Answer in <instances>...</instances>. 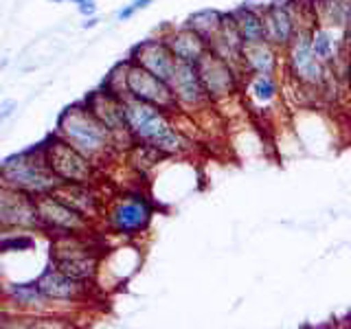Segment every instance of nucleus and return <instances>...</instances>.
Returning <instances> with one entry per match:
<instances>
[{
  "label": "nucleus",
  "mask_w": 351,
  "mask_h": 329,
  "mask_svg": "<svg viewBox=\"0 0 351 329\" xmlns=\"http://www.w3.org/2000/svg\"><path fill=\"white\" fill-rule=\"evenodd\" d=\"M121 103H123L128 130L132 132L134 141L147 143V145L162 151L165 156H173V154L184 151L186 141L173 127L165 110L145 101H138V99L130 95L121 97Z\"/></svg>",
  "instance_id": "obj_1"
},
{
  "label": "nucleus",
  "mask_w": 351,
  "mask_h": 329,
  "mask_svg": "<svg viewBox=\"0 0 351 329\" xmlns=\"http://www.w3.org/2000/svg\"><path fill=\"white\" fill-rule=\"evenodd\" d=\"M312 20L314 18H312L310 3H305L303 22L299 31L294 33L288 49L283 51V62H285V73H288L296 84L303 88H316V90H321L325 82L332 77L334 69H329V66H325L318 60L312 49Z\"/></svg>",
  "instance_id": "obj_2"
},
{
  "label": "nucleus",
  "mask_w": 351,
  "mask_h": 329,
  "mask_svg": "<svg viewBox=\"0 0 351 329\" xmlns=\"http://www.w3.org/2000/svg\"><path fill=\"white\" fill-rule=\"evenodd\" d=\"M58 127L62 132V138L69 141L88 160L104 156L106 151H110V145L114 141L110 130L90 112L88 106H73L64 110Z\"/></svg>",
  "instance_id": "obj_3"
},
{
  "label": "nucleus",
  "mask_w": 351,
  "mask_h": 329,
  "mask_svg": "<svg viewBox=\"0 0 351 329\" xmlns=\"http://www.w3.org/2000/svg\"><path fill=\"white\" fill-rule=\"evenodd\" d=\"M0 178L31 195L53 193L55 186H60V178L51 171L44 156L36 158V151L16 154V156L3 160V164H0Z\"/></svg>",
  "instance_id": "obj_4"
},
{
  "label": "nucleus",
  "mask_w": 351,
  "mask_h": 329,
  "mask_svg": "<svg viewBox=\"0 0 351 329\" xmlns=\"http://www.w3.org/2000/svg\"><path fill=\"white\" fill-rule=\"evenodd\" d=\"M42 156L58 175L60 182L88 184L93 180V164L82 151H77L66 138H49L42 147Z\"/></svg>",
  "instance_id": "obj_5"
},
{
  "label": "nucleus",
  "mask_w": 351,
  "mask_h": 329,
  "mask_svg": "<svg viewBox=\"0 0 351 329\" xmlns=\"http://www.w3.org/2000/svg\"><path fill=\"white\" fill-rule=\"evenodd\" d=\"M261 18L266 42L283 53L303 22V5L299 0H270L268 5H261Z\"/></svg>",
  "instance_id": "obj_6"
},
{
  "label": "nucleus",
  "mask_w": 351,
  "mask_h": 329,
  "mask_svg": "<svg viewBox=\"0 0 351 329\" xmlns=\"http://www.w3.org/2000/svg\"><path fill=\"white\" fill-rule=\"evenodd\" d=\"M125 93L138 99V101H145L165 110V112H171V110L180 108L173 97L169 82L160 80V77H156L132 60H128V69H125Z\"/></svg>",
  "instance_id": "obj_7"
},
{
  "label": "nucleus",
  "mask_w": 351,
  "mask_h": 329,
  "mask_svg": "<svg viewBox=\"0 0 351 329\" xmlns=\"http://www.w3.org/2000/svg\"><path fill=\"white\" fill-rule=\"evenodd\" d=\"M197 75H200L202 86L211 99V103L226 101V99L235 97L241 88V73L230 66L226 60L217 58L213 51H206L200 62L195 64Z\"/></svg>",
  "instance_id": "obj_8"
},
{
  "label": "nucleus",
  "mask_w": 351,
  "mask_h": 329,
  "mask_svg": "<svg viewBox=\"0 0 351 329\" xmlns=\"http://www.w3.org/2000/svg\"><path fill=\"white\" fill-rule=\"evenodd\" d=\"M154 208L141 195H128L110 211V226L121 235H138L152 222Z\"/></svg>",
  "instance_id": "obj_9"
},
{
  "label": "nucleus",
  "mask_w": 351,
  "mask_h": 329,
  "mask_svg": "<svg viewBox=\"0 0 351 329\" xmlns=\"http://www.w3.org/2000/svg\"><path fill=\"white\" fill-rule=\"evenodd\" d=\"M132 62H136L143 69H147L149 73H154L160 80L169 82L173 77L176 64L178 60L173 58L171 49L167 47V42L162 38H149L138 42L134 49H132Z\"/></svg>",
  "instance_id": "obj_10"
},
{
  "label": "nucleus",
  "mask_w": 351,
  "mask_h": 329,
  "mask_svg": "<svg viewBox=\"0 0 351 329\" xmlns=\"http://www.w3.org/2000/svg\"><path fill=\"white\" fill-rule=\"evenodd\" d=\"M169 86L173 90L176 101L182 108H204L206 103H211V99H208L202 86L200 75H197L195 64H186V62L176 64Z\"/></svg>",
  "instance_id": "obj_11"
},
{
  "label": "nucleus",
  "mask_w": 351,
  "mask_h": 329,
  "mask_svg": "<svg viewBox=\"0 0 351 329\" xmlns=\"http://www.w3.org/2000/svg\"><path fill=\"white\" fill-rule=\"evenodd\" d=\"M88 108H90V112L110 130L112 138L132 136V132L128 130V123H125L123 103H121V97H117L114 93L97 90L95 95L88 97ZM132 138H134V136H132Z\"/></svg>",
  "instance_id": "obj_12"
},
{
  "label": "nucleus",
  "mask_w": 351,
  "mask_h": 329,
  "mask_svg": "<svg viewBox=\"0 0 351 329\" xmlns=\"http://www.w3.org/2000/svg\"><path fill=\"white\" fill-rule=\"evenodd\" d=\"M244 38L233 20V14L230 11H224V20H222V27L217 29V33L213 36V40L208 42V51H213L217 58L226 60L230 66L241 73V51H244ZM244 75V73H241Z\"/></svg>",
  "instance_id": "obj_13"
},
{
  "label": "nucleus",
  "mask_w": 351,
  "mask_h": 329,
  "mask_svg": "<svg viewBox=\"0 0 351 329\" xmlns=\"http://www.w3.org/2000/svg\"><path fill=\"white\" fill-rule=\"evenodd\" d=\"M283 53L272 47L270 42H252L244 44L241 51V73L246 75H277Z\"/></svg>",
  "instance_id": "obj_14"
},
{
  "label": "nucleus",
  "mask_w": 351,
  "mask_h": 329,
  "mask_svg": "<svg viewBox=\"0 0 351 329\" xmlns=\"http://www.w3.org/2000/svg\"><path fill=\"white\" fill-rule=\"evenodd\" d=\"M38 197L40 200L36 202V213L40 222H47L58 230H71V233L84 228V215L66 202H62L60 197H53L47 193Z\"/></svg>",
  "instance_id": "obj_15"
},
{
  "label": "nucleus",
  "mask_w": 351,
  "mask_h": 329,
  "mask_svg": "<svg viewBox=\"0 0 351 329\" xmlns=\"http://www.w3.org/2000/svg\"><path fill=\"white\" fill-rule=\"evenodd\" d=\"M162 40L167 42L173 58L178 62H186V64H197L202 55L208 51V42L184 25L178 29H171L167 36H162Z\"/></svg>",
  "instance_id": "obj_16"
},
{
  "label": "nucleus",
  "mask_w": 351,
  "mask_h": 329,
  "mask_svg": "<svg viewBox=\"0 0 351 329\" xmlns=\"http://www.w3.org/2000/svg\"><path fill=\"white\" fill-rule=\"evenodd\" d=\"M36 222H40L36 213V204L27 200L25 193L0 189V224L31 226Z\"/></svg>",
  "instance_id": "obj_17"
},
{
  "label": "nucleus",
  "mask_w": 351,
  "mask_h": 329,
  "mask_svg": "<svg viewBox=\"0 0 351 329\" xmlns=\"http://www.w3.org/2000/svg\"><path fill=\"white\" fill-rule=\"evenodd\" d=\"M77 285H80V281L71 279L69 274H64L60 268H47L44 270L38 281H36V288L47 296V299L51 301H71L77 296Z\"/></svg>",
  "instance_id": "obj_18"
},
{
  "label": "nucleus",
  "mask_w": 351,
  "mask_h": 329,
  "mask_svg": "<svg viewBox=\"0 0 351 329\" xmlns=\"http://www.w3.org/2000/svg\"><path fill=\"white\" fill-rule=\"evenodd\" d=\"M310 9L318 25H327L347 33L351 22V0H310Z\"/></svg>",
  "instance_id": "obj_19"
},
{
  "label": "nucleus",
  "mask_w": 351,
  "mask_h": 329,
  "mask_svg": "<svg viewBox=\"0 0 351 329\" xmlns=\"http://www.w3.org/2000/svg\"><path fill=\"white\" fill-rule=\"evenodd\" d=\"M244 93L252 106H272L279 99L281 86L277 75H246Z\"/></svg>",
  "instance_id": "obj_20"
},
{
  "label": "nucleus",
  "mask_w": 351,
  "mask_h": 329,
  "mask_svg": "<svg viewBox=\"0 0 351 329\" xmlns=\"http://www.w3.org/2000/svg\"><path fill=\"white\" fill-rule=\"evenodd\" d=\"M230 14H233L235 25H237L241 38H244L246 44L266 40V31H263V18H261V7L244 3V5L235 7L233 11H230Z\"/></svg>",
  "instance_id": "obj_21"
},
{
  "label": "nucleus",
  "mask_w": 351,
  "mask_h": 329,
  "mask_svg": "<svg viewBox=\"0 0 351 329\" xmlns=\"http://www.w3.org/2000/svg\"><path fill=\"white\" fill-rule=\"evenodd\" d=\"M55 268H60L75 281H84L95 272V259L84 252H75L73 248H62L55 250Z\"/></svg>",
  "instance_id": "obj_22"
},
{
  "label": "nucleus",
  "mask_w": 351,
  "mask_h": 329,
  "mask_svg": "<svg viewBox=\"0 0 351 329\" xmlns=\"http://www.w3.org/2000/svg\"><path fill=\"white\" fill-rule=\"evenodd\" d=\"M222 20H224V11L200 9V11H193V14L184 20V27H189L191 31L197 33V36H202L206 42H211L217 29L222 27Z\"/></svg>",
  "instance_id": "obj_23"
},
{
  "label": "nucleus",
  "mask_w": 351,
  "mask_h": 329,
  "mask_svg": "<svg viewBox=\"0 0 351 329\" xmlns=\"http://www.w3.org/2000/svg\"><path fill=\"white\" fill-rule=\"evenodd\" d=\"M11 296L18 301V303H29V305H40L44 301H49L47 296H44L38 288L36 283L33 285H11Z\"/></svg>",
  "instance_id": "obj_24"
},
{
  "label": "nucleus",
  "mask_w": 351,
  "mask_h": 329,
  "mask_svg": "<svg viewBox=\"0 0 351 329\" xmlns=\"http://www.w3.org/2000/svg\"><path fill=\"white\" fill-rule=\"evenodd\" d=\"M25 248H33V239L31 237H9V239H3L0 241V252L5 250H25Z\"/></svg>",
  "instance_id": "obj_25"
},
{
  "label": "nucleus",
  "mask_w": 351,
  "mask_h": 329,
  "mask_svg": "<svg viewBox=\"0 0 351 329\" xmlns=\"http://www.w3.org/2000/svg\"><path fill=\"white\" fill-rule=\"evenodd\" d=\"M154 3V0H134V3H132V5H128L125 9H121L119 11V20L121 22H125V20H130L132 16H134L136 14V11H141V9H145V7H149Z\"/></svg>",
  "instance_id": "obj_26"
},
{
  "label": "nucleus",
  "mask_w": 351,
  "mask_h": 329,
  "mask_svg": "<svg viewBox=\"0 0 351 329\" xmlns=\"http://www.w3.org/2000/svg\"><path fill=\"white\" fill-rule=\"evenodd\" d=\"M77 11H80L82 16H95L97 3L95 0H80V3H77Z\"/></svg>",
  "instance_id": "obj_27"
},
{
  "label": "nucleus",
  "mask_w": 351,
  "mask_h": 329,
  "mask_svg": "<svg viewBox=\"0 0 351 329\" xmlns=\"http://www.w3.org/2000/svg\"><path fill=\"white\" fill-rule=\"evenodd\" d=\"M343 84H347V95L351 99V53H347V60L343 66Z\"/></svg>",
  "instance_id": "obj_28"
},
{
  "label": "nucleus",
  "mask_w": 351,
  "mask_h": 329,
  "mask_svg": "<svg viewBox=\"0 0 351 329\" xmlns=\"http://www.w3.org/2000/svg\"><path fill=\"white\" fill-rule=\"evenodd\" d=\"M14 108H16V101H14V99H9L7 103L0 106V121L7 119V117H11V112H14Z\"/></svg>",
  "instance_id": "obj_29"
},
{
  "label": "nucleus",
  "mask_w": 351,
  "mask_h": 329,
  "mask_svg": "<svg viewBox=\"0 0 351 329\" xmlns=\"http://www.w3.org/2000/svg\"><path fill=\"white\" fill-rule=\"evenodd\" d=\"M345 36H347V51L351 53V22H349V27H347V33H345Z\"/></svg>",
  "instance_id": "obj_30"
},
{
  "label": "nucleus",
  "mask_w": 351,
  "mask_h": 329,
  "mask_svg": "<svg viewBox=\"0 0 351 329\" xmlns=\"http://www.w3.org/2000/svg\"><path fill=\"white\" fill-rule=\"evenodd\" d=\"M51 3H62V0H51Z\"/></svg>",
  "instance_id": "obj_31"
},
{
  "label": "nucleus",
  "mask_w": 351,
  "mask_h": 329,
  "mask_svg": "<svg viewBox=\"0 0 351 329\" xmlns=\"http://www.w3.org/2000/svg\"><path fill=\"white\" fill-rule=\"evenodd\" d=\"M71 3H75V5H77V3H80V0H71Z\"/></svg>",
  "instance_id": "obj_32"
}]
</instances>
